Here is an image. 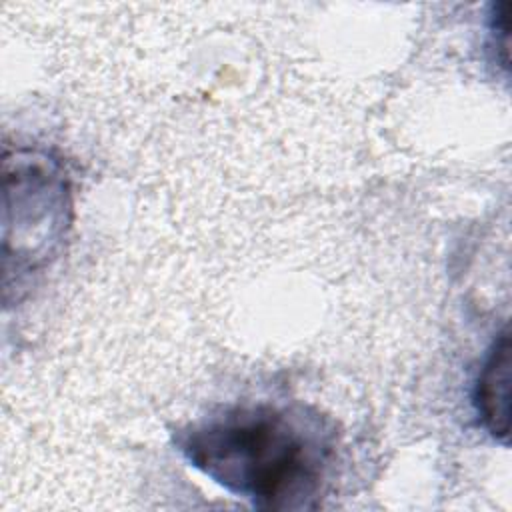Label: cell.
Instances as JSON below:
<instances>
[{"label":"cell","mask_w":512,"mask_h":512,"mask_svg":"<svg viewBox=\"0 0 512 512\" xmlns=\"http://www.w3.org/2000/svg\"><path fill=\"white\" fill-rule=\"evenodd\" d=\"M508 392H510V336H508V330H504L496 338L478 374L476 392H474L476 410L482 418L484 428L502 442H508V408H510Z\"/></svg>","instance_id":"3"},{"label":"cell","mask_w":512,"mask_h":512,"mask_svg":"<svg viewBox=\"0 0 512 512\" xmlns=\"http://www.w3.org/2000/svg\"><path fill=\"white\" fill-rule=\"evenodd\" d=\"M186 460L258 508H312L336 458L332 422L302 404L234 406L178 432Z\"/></svg>","instance_id":"1"},{"label":"cell","mask_w":512,"mask_h":512,"mask_svg":"<svg viewBox=\"0 0 512 512\" xmlns=\"http://www.w3.org/2000/svg\"><path fill=\"white\" fill-rule=\"evenodd\" d=\"M60 164L46 154L18 150L4 156V264L36 272L60 248L70 222V190Z\"/></svg>","instance_id":"2"}]
</instances>
